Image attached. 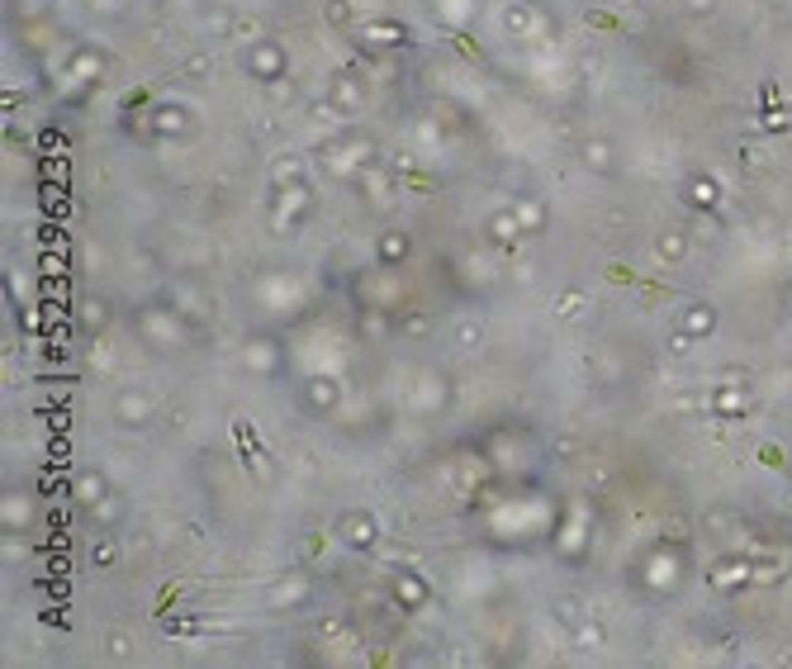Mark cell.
<instances>
[{
    "label": "cell",
    "mask_w": 792,
    "mask_h": 669,
    "mask_svg": "<svg viewBox=\"0 0 792 669\" xmlns=\"http://www.w3.org/2000/svg\"><path fill=\"white\" fill-rule=\"evenodd\" d=\"M584 161L593 166V171H617V157H612V147L602 143V138H593V143H584Z\"/></svg>",
    "instance_id": "1"
},
{
    "label": "cell",
    "mask_w": 792,
    "mask_h": 669,
    "mask_svg": "<svg viewBox=\"0 0 792 669\" xmlns=\"http://www.w3.org/2000/svg\"><path fill=\"white\" fill-rule=\"evenodd\" d=\"M147 413H152V408H147V399H138V394L119 399V418H124V423H147Z\"/></svg>",
    "instance_id": "2"
},
{
    "label": "cell",
    "mask_w": 792,
    "mask_h": 669,
    "mask_svg": "<svg viewBox=\"0 0 792 669\" xmlns=\"http://www.w3.org/2000/svg\"><path fill=\"white\" fill-rule=\"evenodd\" d=\"M403 252H408V242H403V238H384V242H380V256H384V261H398Z\"/></svg>",
    "instance_id": "3"
},
{
    "label": "cell",
    "mask_w": 792,
    "mask_h": 669,
    "mask_svg": "<svg viewBox=\"0 0 792 669\" xmlns=\"http://www.w3.org/2000/svg\"><path fill=\"white\" fill-rule=\"evenodd\" d=\"M707 5H712V0H688V10H707Z\"/></svg>",
    "instance_id": "4"
}]
</instances>
